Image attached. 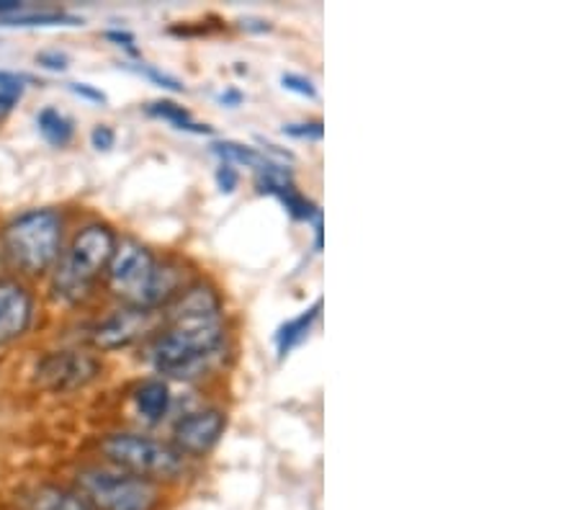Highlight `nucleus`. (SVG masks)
Here are the masks:
<instances>
[{
	"label": "nucleus",
	"instance_id": "obj_12",
	"mask_svg": "<svg viewBox=\"0 0 579 510\" xmlns=\"http://www.w3.org/2000/svg\"><path fill=\"white\" fill-rule=\"evenodd\" d=\"M29 510H93L78 490L60 485H39L26 498Z\"/></svg>",
	"mask_w": 579,
	"mask_h": 510
},
{
	"label": "nucleus",
	"instance_id": "obj_20",
	"mask_svg": "<svg viewBox=\"0 0 579 510\" xmlns=\"http://www.w3.org/2000/svg\"><path fill=\"white\" fill-rule=\"evenodd\" d=\"M281 86H284L286 91L305 95V99H314V95H317L314 82L309 78H305V75H299V73H284V75H281Z\"/></svg>",
	"mask_w": 579,
	"mask_h": 510
},
{
	"label": "nucleus",
	"instance_id": "obj_23",
	"mask_svg": "<svg viewBox=\"0 0 579 510\" xmlns=\"http://www.w3.org/2000/svg\"><path fill=\"white\" fill-rule=\"evenodd\" d=\"M21 93H24V86H5L0 88V119L3 116H9L13 112V106H16Z\"/></svg>",
	"mask_w": 579,
	"mask_h": 510
},
{
	"label": "nucleus",
	"instance_id": "obj_28",
	"mask_svg": "<svg viewBox=\"0 0 579 510\" xmlns=\"http://www.w3.org/2000/svg\"><path fill=\"white\" fill-rule=\"evenodd\" d=\"M314 225V251H322V245H325V227H322V212L312 219Z\"/></svg>",
	"mask_w": 579,
	"mask_h": 510
},
{
	"label": "nucleus",
	"instance_id": "obj_30",
	"mask_svg": "<svg viewBox=\"0 0 579 510\" xmlns=\"http://www.w3.org/2000/svg\"><path fill=\"white\" fill-rule=\"evenodd\" d=\"M243 29H250V31H268L271 29V24L263 18H245L243 21Z\"/></svg>",
	"mask_w": 579,
	"mask_h": 510
},
{
	"label": "nucleus",
	"instance_id": "obj_16",
	"mask_svg": "<svg viewBox=\"0 0 579 510\" xmlns=\"http://www.w3.org/2000/svg\"><path fill=\"white\" fill-rule=\"evenodd\" d=\"M37 127H39L41 137H44L52 148H65V144H70L73 135H75V124L70 116H65L60 109H54V106L41 109V112L37 114Z\"/></svg>",
	"mask_w": 579,
	"mask_h": 510
},
{
	"label": "nucleus",
	"instance_id": "obj_3",
	"mask_svg": "<svg viewBox=\"0 0 579 510\" xmlns=\"http://www.w3.org/2000/svg\"><path fill=\"white\" fill-rule=\"evenodd\" d=\"M116 232L106 222H91L75 232L67 251L60 253L52 268V292L65 305H78L93 292L95 281L106 273L116 247Z\"/></svg>",
	"mask_w": 579,
	"mask_h": 510
},
{
	"label": "nucleus",
	"instance_id": "obj_7",
	"mask_svg": "<svg viewBox=\"0 0 579 510\" xmlns=\"http://www.w3.org/2000/svg\"><path fill=\"white\" fill-rule=\"evenodd\" d=\"M101 374V361L82 350H57L37 367V382L52 392H73Z\"/></svg>",
	"mask_w": 579,
	"mask_h": 510
},
{
	"label": "nucleus",
	"instance_id": "obj_10",
	"mask_svg": "<svg viewBox=\"0 0 579 510\" xmlns=\"http://www.w3.org/2000/svg\"><path fill=\"white\" fill-rule=\"evenodd\" d=\"M34 322V296L16 279H0V346L18 341Z\"/></svg>",
	"mask_w": 579,
	"mask_h": 510
},
{
	"label": "nucleus",
	"instance_id": "obj_8",
	"mask_svg": "<svg viewBox=\"0 0 579 510\" xmlns=\"http://www.w3.org/2000/svg\"><path fill=\"white\" fill-rule=\"evenodd\" d=\"M227 429V416L219 408H204L189 412L176 423L173 446L183 457H204L209 454Z\"/></svg>",
	"mask_w": 579,
	"mask_h": 510
},
{
	"label": "nucleus",
	"instance_id": "obj_26",
	"mask_svg": "<svg viewBox=\"0 0 579 510\" xmlns=\"http://www.w3.org/2000/svg\"><path fill=\"white\" fill-rule=\"evenodd\" d=\"M106 37L112 41H116L119 47H124V50H127L129 54H140V52H137V47H134V37L129 31L114 29V31H106Z\"/></svg>",
	"mask_w": 579,
	"mask_h": 510
},
{
	"label": "nucleus",
	"instance_id": "obj_25",
	"mask_svg": "<svg viewBox=\"0 0 579 510\" xmlns=\"http://www.w3.org/2000/svg\"><path fill=\"white\" fill-rule=\"evenodd\" d=\"M70 88H73V93L80 95V99H88L93 103H106V93L99 91V88L88 86V82H73Z\"/></svg>",
	"mask_w": 579,
	"mask_h": 510
},
{
	"label": "nucleus",
	"instance_id": "obj_15",
	"mask_svg": "<svg viewBox=\"0 0 579 510\" xmlns=\"http://www.w3.org/2000/svg\"><path fill=\"white\" fill-rule=\"evenodd\" d=\"M144 112H147L150 116H155V119H163V122H170L176 129H181V132H193V135H214V129L209 127V124H198L191 119L189 109H183L181 103L176 101H153L144 106Z\"/></svg>",
	"mask_w": 579,
	"mask_h": 510
},
{
	"label": "nucleus",
	"instance_id": "obj_19",
	"mask_svg": "<svg viewBox=\"0 0 579 510\" xmlns=\"http://www.w3.org/2000/svg\"><path fill=\"white\" fill-rule=\"evenodd\" d=\"M137 73H142L144 78H150V80H153V82H157V86H160V88H168V91H173V93H181L183 88H185L181 80L173 78V75H168V73L157 71L155 65H144V62H142V65L137 67Z\"/></svg>",
	"mask_w": 579,
	"mask_h": 510
},
{
	"label": "nucleus",
	"instance_id": "obj_11",
	"mask_svg": "<svg viewBox=\"0 0 579 510\" xmlns=\"http://www.w3.org/2000/svg\"><path fill=\"white\" fill-rule=\"evenodd\" d=\"M320 313H322V299H317L312 307H307L305 313L292 317V320H286L284 326L275 330V337H273L275 354H279L281 361H284V358L292 354L301 341H307L309 330H312L314 322L320 320Z\"/></svg>",
	"mask_w": 579,
	"mask_h": 510
},
{
	"label": "nucleus",
	"instance_id": "obj_2",
	"mask_svg": "<svg viewBox=\"0 0 579 510\" xmlns=\"http://www.w3.org/2000/svg\"><path fill=\"white\" fill-rule=\"evenodd\" d=\"M106 281L124 305L153 309V313L157 307H168L183 286L181 268L170 260L155 258L150 247L132 238L116 240Z\"/></svg>",
	"mask_w": 579,
	"mask_h": 510
},
{
	"label": "nucleus",
	"instance_id": "obj_14",
	"mask_svg": "<svg viewBox=\"0 0 579 510\" xmlns=\"http://www.w3.org/2000/svg\"><path fill=\"white\" fill-rule=\"evenodd\" d=\"M211 153L217 155L222 163H230V165H245V168H253L255 174H260V170L268 168V165L273 163L271 157H268L266 153H260V150L250 148V144L232 142V140L214 142V144H211Z\"/></svg>",
	"mask_w": 579,
	"mask_h": 510
},
{
	"label": "nucleus",
	"instance_id": "obj_27",
	"mask_svg": "<svg viewBox=\"0 0 579 510\" xmlns=\"http://www.w3.org/2000/svg\"><path fill=\"white\" fill-rule=\"evenodd\" d=\"M24 82H31L29 75H24V73H5V71H0V88H5V86H24Z\"/></svg>",
	"mask_w": 579,
	"mask_h": 510
},
{
	"label": "nucleus",
	"instance_id": "obj_6",
	"mask_svg": "<svg viewBox=\"0 0 579 510\" xmlns=\"http://www.w3.org/2000/svg\"><path fill=\"white\" fill-rule=\"evenodd\" d=\"M75 485L93 510H157L163 498L157 482L101 467L78 472Z\"/></svg>",
	"mask_w": 579,
	"mask_h": 510
},
{
	"label": "nucleus",
	"instance_id": "obj_4",
	"mask_svg": "<svg viewBox=\"0 0 579 510\" xmlns=\"http://www.w3.org/2000/svg\"><path fill=\"white\" fill-rule=\"evenodd\" d=\"M65 219L57 209H31L3 227L0 247L13 271L24 276H44L52 271L62 253Z\"/></svg>",
	"mask_w": 579,
	"mask_h": 510
},
{
	"label": "nucleus",
	"instance_id": "obj_29",
	"mask_svg": "<svg viewBox=\"0 0 579 510\" xmlns=\"http://www.w3.org/2000/svg\"><path fill=\"white\" fill-rule=\"evenodd\" d=\"M219 101H222L224 106H240V103H243V93L230 88V91H224L222 95H219Z\"/></svg>",
	"mask_w": 579,
	"mask_h": 510
},
{
	"label": "nucleus",
	"instance_id": "obj_5",
	"mask_svg": "<svg viewBox=\"0 0 579 510\" xmlns=\"http://www.w3.org/2000/svg\"><path fill=\"white\" fill-rule=\"evenodd\" d=\"M101 451L116 470L150 482H173L185 474V457L176 446L140 433H112L101 441Z\"/></svg>",
	"mask_w": 579,
	"mask_h": 510
},
{
	"label": "nucleus",
	"instance_id": "obj_22",
	"mask_svg": "<svg viewBox=\"0 0 579 510\" xmlns=\"http://www.w3.org/2000/svg\"><path fill=\"white\" fill-rule=\"evenodd\" d=\"M91 142H93L95 150H101V153H108V150H112L114 142H116L114 129L106 127V124H99V127H93Z\"/></svg>",
	"mask_w": 579,
	"mask_h": 510
},
{
	"label": "nucleus",
	"instance_id": "obj_1",
	"mask_svg": "<svg viewBox=\"0 0 579 510\" xmlns=\"http://www.w3.org/2000/svg\"><path fill=\"white\" fill-rule=\"evenodd\" d=\"M222 296L209 284H191L168 305V328L155 337L150 364L170 379H198L222 364L224 356Z\"/></svg>",
	"mask_w": 579,
	"mask_h": 510
},
{
	"label": "nucleus",
	"instance_id": "obj_9",
	"mask_svg": "<svg viewBox=\"0 0 579 510\" xmlns=\"http://www.w3.org/2000/svg\"><path fill=\"white\" fill-rule=\"evenodd\" d=\"M155 328V313L153 309L127 307L116 309L108 317H103L91 330V343L101 350H116L129 346V343L140 341L144 333Z\"/></svg>",
	"mask_w": 579,
	"mask_h": 510
},
{
	"label": "nucleus",
	"instance_id": "obj_21",
	"mask_svg": "<svg viewBox=\"0 0 579 510\" xmlns=\"http://www.w3.org/2000/svg\"><path fill=\"white\" fill-rule=\"evenodd\" d=\"M214 181H217L222 194H234V189H237V183H240L237 168H234V165H230V163H219L217 174H214Z\"/></svg>",
	"mask_w": 579,
	"mask_h": 510
},
{
	"label": "nucleus",
	"instance_id": "obj_17",
	"mask_svg": "<svg viewBox=\"0 0 579 510\" xmlns=\"http://www.w3.org/2000/svg\"><path fill=\"white\" fill-rule=\"evenodd\" d=\"M3 26H57V24H78V18L65 11H11L0 16Z\"/></svg>",
	"mask_w": 579,
	"mask_h": 510
},
{
	"label": "nucleus",
	"instance_id": "obj_13",
	"mask_svg": "<svg viewBox=\"0 0 579 510\" xmlns=\"http://www.w3.org/2000/svg\"><path fill=\"white\" fill-rule=\"evenodd\" d=\"M137 412L147 420V423H160L170 410V387L163 379H147L134 392Z\"/></svg>",
	"mask_w": 579,
	"mask_h": 510
},
{
	"label": "nucleus",
	"instance_id": "obj_18",
	"mask_svg": "<svg viewBox=\"0 0 579 510\" xmlns=\"http://www.w3.org/2000/svg\"><path fill=\"white\" fill-rule=\"evenodd\" d=\"M284 135L292 137V140H322L325 135V127L322 122H301V124H286Z\"/></svg>",
	"mask_w": 579,
	"mask_h": 510
},
{
	"label": "nucleus",
	"instance_id": "obj_24",
	"mask_svg": "<svg viewBox=\"0 0 579 510\" xmlns=\"http://www.w3.org/2000/svg\"><path fill=\"white\" fill-rule=\"evenodd\" d=\"M37 62L41 67H47V71L62 73V71H67V62H70V60H67V54H62V52L54 50V52H41L37 58Z\"/></svg>",
	"mask_w": 579,
	"mask_h": 510
}]
</instances>
